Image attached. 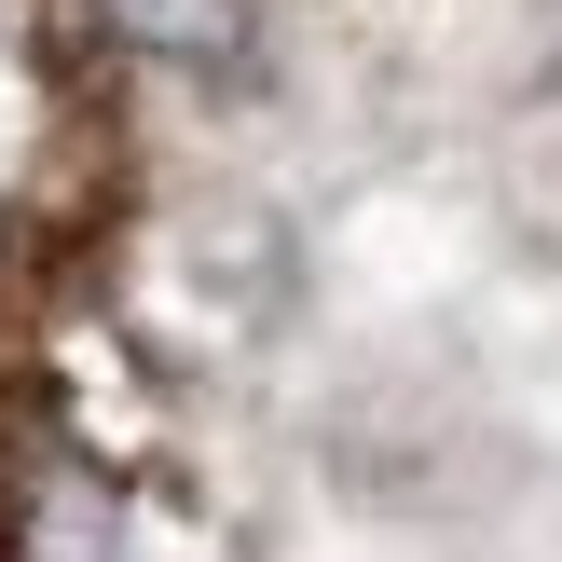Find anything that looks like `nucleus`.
<instances>
[{"label": "nucleus", "mask_w": 562, "mask_h": 562, "mask_svg": "<svg viewBox=\"0 0 562 562\" xmlns=\"http://www.w3.org/2000/svg\"><path fill=\"white\" fill-rule=\"evenodd\" d=\"M82 27H97L110 55H137V69H247V27H261V0H82Z\"/></svg>", "instance_id": "f257e3e1"}]
</instances>
